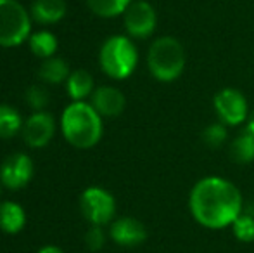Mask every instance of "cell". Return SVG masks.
<instances>
[{
    "label": "cell",
    "mask_w": 254,
    "mask_h": 253,
    "mask_svg": "<svg viewBox=\"0 0 254 253\" xmlns=\"http://www.w3.org/2000/svg\"><path fill=\"white\" fill-rule=\"evenodd\" d=\"M189 208L197 224L206 229H225L244 212L239 187L223 177H204L189 194Z\"/></svg>",
    "instance_id": "cell-1"
},
{
    "label": "cell",
    "mask_w": 254,
    "mask_h": 253,
    "mask_svg": "<svg viewBox=\"0 0 254 253\" xmlns=\"http://www.w3.org/2000/svg\"><path fill=\"white\" fill-rule=\"evenodd\" d=\"M66 90L73 101H83L94 94V77L87 70H74L66 80Z\"/></svg>",
    "instance_id": "cell-15"
},
{
    "label": "cell",
    "mask_w": 254,
    "mask_h": 253,
    "mask_svg": "<svg viewBox=\"0 0 254 253\" xmlns=\"http://www.w3.org/2000/svg\"><path fill=\"white\" fill-rule=\"evenodd\" d=\"M31 35V14L17 0H0V47H19Z\"/></svg>",
    "instance_id": "cell-5"
},
{
    "label": "cell",
    "mask_w": 254,
    "mask_h": 253,
    "mask_svg": "<svg viewBox=\"0 0 254 253\" xmlns=\"http://www.w3.org/2000/svg\"><path fill=\"white\" fill-rule=\"evenodd\" d=\"M185 49L175 37H159L149 47V71L159 82H175L180 78L185 70Z\"/></svg>",
    "instance_id": "cell-3"
},
{
    "label": "cell",
    "mask_w": 254,
    "mask_h": 253,
    "mask_svg": "<svg viewBox=\"0 0 254 253\" xmlns=\"http://www.w3.org/2000/svg\"><path fill=\"white\" fill-rule=\"evenodd\" d=\"M28 44H30V51L33 52L37 58L47 59L56 56L57 51V37L52 31L42 30L37 33H31L28 38Z\"/></svg>",
    "instance_id": "cell-19"
},
{
    "label": "cell",
    "mask_w": 254,
    "mask_h": 253,
    "mask_svg": "<svg viewBox=\"0 0 254 253\" xmlns=\"http://www.w3.org/2000/svg\"><path fill=\"white\" fill-rule=\"evenodd\" d=\"M61 132L74 148H94L102 137V116L88 102L73 101L61 115Z\"/></svg>",
    "instance_id": "cell-2"
},
{
    "label": "cell",
    "mask_w": 254,
    "mask_h": 253,
    "mask_svg": "<svg viewBox=\"0 0 254 253\" xmlns=\"http://www.w3.org/2000/svg\"><path fill=\"white\" fill-rule=\"evenodd\" d=\"M133 0H87L90 10L101 17H116L125 14Z\"/></svg>",
    "instance_id": "cell-20"
},
{
    "label": "cell",
    "mask_w": 254,
    "mask_h": 253,
    "mask_svg": "<svg viewBox=\"0 0 254 253\" xmlns=\"http://www.w3.org/2000/svg\"><path fill=\"white\" fill-rule=\"evenodd\" d=\"M90 104L94 106L95 111L102 118H114V116H120L125 111L127 99H125V94L120 88L111 87V85H102V87H97L94 90Z\"/></svg>",
    "instance_id": "cell-12"
},
{
    "label": "cell",
    "mask_w": 254,
    "mask_h": 253,
    "mask_svg": "<svg viewBox=\"0 0 254 253\" xmlns=\"http://www.w3.org/2000/svg\"><path fill=\"white\" fill-rule=\"evenodd\" d=\"M232 231L234 236L242 243H253L254 241V215L251 213H244L235 219V222L232 224Z\"/></svg>",
    "instance_id": "cell-21"
},
{
    "label": "cell",
    "mask_w": 254,
    "mask_h": 253,
    "mask_svg": "<svg viewBox=\"0 0 254 253\" xmlns=\"http://www.w3.org/2000/svg\"><path fill=\"white\" fill-rule=\"evenodd\" d=\"M138 63V51L135 44L125 35H113L102 44L99 52V64L102 71L113 80H125L135 71Z\"/></svg>",
    "instance_id": "cell-4"
},
{
    "label": "cell",
    "mask_w": 254,
    "mask_h": 253,
    "mask_svg": "<svg viewBox=\"0 0 254 253\" xmlns=\"http://www.w3.org/2000/svg\"><path fill=\"white\" fill-rule=\"evenodd\" d=\"M24 97H26L28 106L33 111H45L49 101H51L49 90L44 85H31V87H28L26 92H24Z\"/></svg>",
    "instance_id": "cell-22"
},
{
    "label": "cell",
    "mask_w": 254,
    "mask_h": 253,
    "mask_svg": "<svg viewBox=\"0 0 254 253\" xmlns=\"http://www.w3.org/2000/svg\"><path fill=\"white\" fill-rule=\"evenodd\" d=\"M228 155L232 162L241 163V165L254 162V135L251 132L246 130L237 135L228 146Z\"/></svg>",
    "instance_id": "cell-17"
},
{
    "label": "cell",
    "mask_w": 254,
    "mask_h": 253,
    "mask_svg": "<svg viewBox=\"0 0 254 253\" xmlns=\"http://www.w3.org/2000/svg\"><path fill=\"white\" fill-rule=\"evenodd\" d=\"M125 28L133 38H147L154 33L157 26L156 9L145 0H135L128 5L123 14Z\"/></svg>",
    "instance_id": "cell-9"
},
{
    "label": "cell",
    "mask_w": 254,
    "mask_h": 253,
    "mask_svg": "<svg viewBox=\"0 0 254 253\" xmlns=\"http://www.w3.org/2000/svg\"><path fill=\"white\" fill-rule=\"evenodd\" d=\"M246 130H249L251 134L254 135V109H253V113L249 115V120H248V128Z\"/></svg>",
    "instance_id": "cell-26"
},
{
    "label": "cell",
    "mask_w": 254,
    "mask_h": 253,
    "mask_svg": "<svg viewBox=\"0 0 254 253\" xmlns=\"http://www.w3.org/2000/svg\"><path fill=\"white\" fill-rule=\"evenodd\" d=\"M38 253H64L59 247H54V245H47V247L40 248Z\"/></svg>",
    "instance_id": "cell-25"
},
{
    "label": "cell",
    "mask_w": 254,
    "mask_h": 253,
    "mask_svg": "<svg viewBox=\"0 0 254 253\" xmlns=\"http://www.w3.org/2000/svg\"><path fill=\"white\" fill-rule=\"evenodd\" d=\"M69 66L64 59L61 58H47L44 59L38 68V78H40L44 84H49V85H61L67 80L69 77Z\"/></svg>",
    "instance_id": "cell-16"
},
{
    "label": "cell",
    "mask_w": 254,
    "mask_h": 253,
    "mask_svg": "<svg viewBox=\"0 0 254 253\" xmlns=\"http://www.w3.org/2000/svg\"><path fill=\"white\" fill-rule=\"evenodd\" d=\"M35 173L33 160L24 153L9 155L0 165V184L7 189H23L30 184Z\"/></svg>",
    "instance_id": "cell-8"
},
{
    "label": "cell",
    "mask_w": 254,
    "mask_h": 253,
    "mask_svg": "<svg viewBox=\"0 0 254 253\" xmlns=\"http://www.w3.org/2000/svg\"><path fill=\"white\" fill-rule=\"evenodd\" d=\"M227 141V128L225 123H211L202 130V142L211 149H216L220 146H223V142Z\"/></svg>",
    "instance_id": "cell-23"
},
{
    "label": "cell",
    "mask_w": 254,
    "mask_h": 253,
    "mask_svg": "<svg viewBox=\"0 0 254 253\" xmlns=\"http://www.w3.org/2000/svg\"><path fill=\"white\" fill-rule=\"evenodd\" d=\"M109 236L120 247H138L147 240V229L138 219L121 217L111 224Z\"/></svg>",
    "instance_id": "cell-11"
},
{
    "label": "cell",
    "mask_w": 254,
    "mask_h": 253,
    "mask_svg": "<svg viewBox=\"0 0 254 253\" xmlns=\"http://www.w3.org/2000/svg\"><path fill=\"white\" fill-rule=\"evenodd\" d=\"M80 210L92 226H106L114 219L116 201L104 187H87L80 196Z\"/></svg>",
    "instance_id": "cell-6"
},
{
    "label": "cell",
    "mask_w": 254,
    "mask_h": 253,
    "mask_svg": "<svg viewBox=\"0 0 254 253\" xmlns=\"http://www.w3.org/2000/svg\"><path fill=\"white\" fill-rule=\"evenodd\" d=\"M56 134V120L47 111H35L23 125V137L30 148H44Z\"/></svg>",
    "instance_id": "cell-10"
},
{
    "label": "cell",
    "mask_w": 254,
    "mask_h": 253,
    "mask_svg": "<svg viewBox=\"0 0 254 253\" xmlns=\"http://www.w3.org/2000/svg\"><path fill=\"white\" fill-rule=\"evenodd\" d=\"M214 111L225 125H239L249 118V104L246 95L241 90L225 87L213 99Z\"/></svg>",
    "instance_id": "cell-7"
},
{
    "label": "cell",
    "mask_w": 254,
    "mask_h": 253,
    "mask_svg": "<svg viewBox=\"0 0 254 253\" xmlns=\"http://www.w3.org/2000/svg\"><path fill=\"white\" fill-rule=\"evenodd\" d=\"M66 0H35L31 3V19L40 24L59 23L66 16Z\"/></svg>",
    "instance_id": "cell-13"
},
{
    "label": "cell",
    "mask_w": 254,
    "mask_h": 253,
    "mask_svg": "<svg viewBox=\"0 0 254 253\" xmlns=\"http://www.w3.org/2000/svg\"><path fill=\"white\" fill-rule=\"evenodd\" d=\"M26 224L24 208L16 201L0 203V229L5 234H17Z\"/></svg>",
    "instance_id": "cell-14"
},
{
    "label": "cell",
    "mask_w": 254,
    "mask_h": 253,
    "mask_svg": "<svg viewBox=\"0 0 254 253\" xmlns=\"http://www.w3.org/2000/svg\"><path fill=\"white\" fill-rule=\"evenodd\" d=\"M85 243L92 252L102 250V247L106 245V233H104L102 226H90V229L85 234Z\"/></svg>",
    "instance_id": "cell-24"
},
{
    "label": "cell",
    "mask_w": 254,
    "mask_h": 253,
    "mask_svg": "<svg viewBox=\"0 0 254 253\" xmlns=\"http://www.w3.org/2000/svg\"><path fill=\"white\" fill-rule=\"evenodd\" d=\"M23 116L14 106L0 104V139H10L23 132Z\"/></svg>",
    "instance_id": "cell-18"
}]
</instances>
